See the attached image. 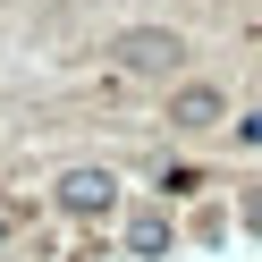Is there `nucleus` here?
<instances>
[{
  "label": "nucleus",
  "instance_id": "1",
  "mask_svg": "<svg viewBox=\"0 0 262 262\" xmlns=\"http://www.w3.org/2000/svg\"><path fill=\"white\" fill-rule=\"evenodd\" d=\"M110 59H119L127 76H178V59H186V42H178L169 26H127V34L110 42Z\"/></svg>",
  "mask_w": 262,
  "mask_h": 262
},
{
  "label": "nucleus",
  "instance_id": "2",
  "mask_svg": "<svg viewBox=\"0 0 262 262\" xmlns=\"http://www.w3.org/2000/svg\"><path fill=\"white\" fill-rule=\"evenodd\" d=\"M59 203L93 220V211H110V203H119V178H110V169H68V178H59Z\"/></svg>",
  "mask_w": 262,
  "mask_h": 262
},
{
  "label": "nucleus",
  "instance_id": "3",
  "mask_svg": "<svg viewBox=\"0 0 262 262\" xmlns=\"http://www.w3.org/2000/svg\"><path fill=\"white\" fill-rule=\"evenodd\" d=\"M169 119H178V127H211V119H220V93H211V85H186V93L169 102Z\"/></svg>",
  "mask_w": 262,
  "mask_h": 262
},
{
  "label": "nucleus",
  "instance_id": "4",
  "mask_svg": "<svg viewBox=\"0 0 262 262\" xmlns=\"http://www.w3.org/2000/svg\"><path fill=\"white\" fill-rule=\"evenodd\" d=\"M127 245H136V254H161V245H169V220H161V211H136Z\"/></svg>",
  "mask_w": 262,
  "mask_h": 262
},
{
  "label": "nucleus",
  "instance_id": "5",
  "mask_svg": "<svg viewBox=\"0 0 262 262\" xmlns=\"http://www.w3.org/2000/svg\"><path fill=\"white\" fill-rule=\"evenodd\" d=\"M0 245H9V211H0Z\"/></svg>",
  "mask_w": 262,
  "mask_h": 262
}]
</instances>
